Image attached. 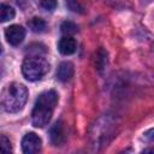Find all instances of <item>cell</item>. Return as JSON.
<instances>
[{
    "instance_id": "6",
    "label": "cell",
    "mask_w": 154,
    "mask_h": 154,
    "mask_svg": "<svg viewBox=\"0 0 154 154\" xmlns=\"http://www.w3.org/2000/svg\"><path fill=\"white\" fill-rule=\"evenodd\" d=\"M49 137H51V142L54 146H60L64 140H65V129H64V124L61 120L57 122L49 130Z\"/></svg>"
},
{
    "instance_id": "5",
    "label": "cell",
    "mask_w": 154,
    "mask_h": 154,
    "mask_svg": "<svg viewBox=\"0 0 154 154\" xmlns=\"http://www.w3.org/2000/svg\"><path fill=\"white\" fill-rule=\"evenodd\" d=\"M5 37L7 42L12 46H18L25 37V29L22 25L13 24L6 28L5 30Z\"/></svg>"
},
{
    "instance_id": "11",
    "label": "cell",
    "mask_w": 154,
    "mask_h": 154,
    "mask_svg": "<svg viewBox=\"0 0 154 154\" xmlns=\"http://www.w3.org/2000/svg\"><path fill=\"white\" fill-rule=\"evenodd\" d=\"M107 64V52L102 48L99 49V52L96 53V58H95V66L99 71H101Z\"/></svg>"
},
{
    "instance_id": "7",
    "label": "cell",
    "mask_w": 154,
    "mask_h": 154,
    "mask_svg": "<svg viewBox=\"0 0 154 154\" xmlns=\"http://www.w3.org/2000/svg\"><path fill=\"white\" fill-rule=\"evenodd\" d=\"M76 48H77V43H76V40L71 36H64L59 40L58 42V51L64 54V55H70V54H73L76 52Z\"/></svg>"
},
{
    "instance_id": "13",
    "label": "cell",
    "mask_w": 154,
    "mask_h": 154,
    "mask_svg": "<svg viewBox=\"0 0 154 154\" xmlns=\"http://www.w3.org/2000/svg\"><path fill=\"white\" fill-rule=\"evenodd\" d=\"M66 6L73 11V12H78V13H83V6L77 1V0H66Z\"/></svg>"
},
{
    "instance_id": "17",
    "label": "cell",
    "mask_w": 154,
    "mask_h": 154,
    "mask_svg": "<svg viewBox=\"0 0 154 154\" xmlns=\"http://www.w3.org/2000/svg\"><path fill=\"white\" fill-rule=\"evenodd\" d=\"M144 152H154V148H149V149H144Z\"/></svg>"
},
{
    "instance_id": "4",
    "label": "cell",
    "mask_w": 154,
    "mask_h": 154,
    "mask_svg": "<svg viewBox=\"0 0 154 154\" xmlns=\"http://www.w3.org/2000/svg\"><path fill=\"white\" fill-rule=\"evenodd\" d=\"M41 138L35 132H28L22 140V149L25 154H34L41 150Z\"/></svg>"
},
{
    "instance_id": "8",
    "label": "cell",
    "mask_w": 154,
    "mask_h": 154,
    "mask_svg": "<svg viewBox=\"0 0 154 154\" xmlns=\"http://www.w3.org/2000/svg\"><path fill=\"white\" fill-rule=\"evenodd\" d=\"M73 76V65L70 61H64L58 66L57 78L60 82H67Z\"/></svg>"
},
{
    "instance_id": "12",
    "label": "cell",
    "mask_w": 154,
    "mask_h": 154,
    "mask_svg": "<svg viewBox=\"0 0 154 154\" xmlns=\"http://www.w3.org/2000/svg\"><path fill=\"white\" fill-rule=\"evenodd\" d=\"M60 29H61V32H63V34H66V35H72V34H76V32L78 31V26H77L75 23L69 22V20L64 22V23L61 24Z\"/></svg>"
},
{
    "instance_id": "10",
    "label": "cell",
    "mask_w": 154,
    "mask_h": 154,
    "mask_svg": "<svg viewBox=\"0 0 154 154\" xmlns=\"http://www.w3.org/2000/svg\"><path fill=\"white\" fill-rule=\"evenodd\" d=\"M14 14H16L14 10L10 5L1 4V6H0V19H1V22L11 20L14 17Z\"/></svg>"
},
{
    "instance_id": "3",
    "label": "cell",
    "mask_w": 154,
    "mask_h": 154,
    "mask_svg": "<svg viewBox=\"0 0 154 154\" xmlns=\"http://www.w3.org/2000/svg\"><path fill=\"white\" fill-rule=\"evenodd\" d=\"M49 70V64L46 59L38 55H31L25 58L22 64V73L28 81L41 79Z\"/></svg>"
},
{
    "instance_id": "2",
    "label": "cell",
    "mask_w": 154,
    "mask_h": 154,
    "mask_svg": "<svg viewBox=\"0 0 154 154\" xmlns=\"http://www.w3.org/2000/svg\"><path fill=\"white\" fill-rule=\"evenodd\" d=\"M28 100V89L20 83H11L2 91L1 105L8 113H17L25 106Z\"/></svg>"
},
{
    "instance_id": "9",
    "label": "cell",
    "mask_w": 154,
    "mask_h": 154,
    "mask_svg": "<svg viewBox=\"0 0 154 154\" xmlns=\"http://www.w3.org/2000/svg\"><path fill=\"white\" fill-rule=\"evenodd\" d=\"M28 25H29V28H30L34 32H43V31L46 30V28H47L46 22H45L43 19L38 18V17L31 18V19L29 20Z\"/></svg>"
},
{
    "instance_id": "14",
    "label": "cell",
    "mask_w": 154,
    "mask_h": 154,
    "mask_svg": "<svg viewBox=\"0 0 154 154\" xmlns=\"http://www.w3.org/2000/svg\"><path fill=\"white\" fill-rule=\"evenodd\" d=\"M40 5L42 8L47 10V11H53L57 7V0H41Z\"/></svg>"
},
{
    "instance_id": "16",
    "label": "cell",
    "mask_w": 154,
    "mask_h": 154,
    "mask_svg": "<svg viewBox=\"0 0 154 154\" xmlns=\"http://www.w3.org/2000/svg\"><path fill=\"white\" fill-rule=\"evenodd\" d=\"M144 137H146L147 140H149V141H154V129L148 130V131L144 134Z\"/></svg>"
},
{
    "instance_id": "1",
    "label": "cell",
    "mask_w": 154,
    "mask_h": 154,
    "mask_svg": "<svg viewBox=\"0 0 154 154\" xmlns=\"http://www.w3.org/2000/svg\"><path fill=\"white\" fill-rule=\"evenodd\" d=\"M58 100L59 96L55 90H46L38 95L31 113V123L34 126L43 128L48 124Z\"/></svg>"
},
{
    "instance_id": "15",
    "label": "cell",
    "mask_w": 154,
    "mask_h": 154,
    "mask_svg": "<svg viewBox=\"0 0 154 154\" xmlns=\"http://www.w3.org/2000/svg\"><path fill=\"white\" fill-rule=\"evenodd\" d=\"M1 149L4 153H10L12 150V147H11V142L10 140H7L6 136H1Z\"/></svg>"
}]
</instances>
